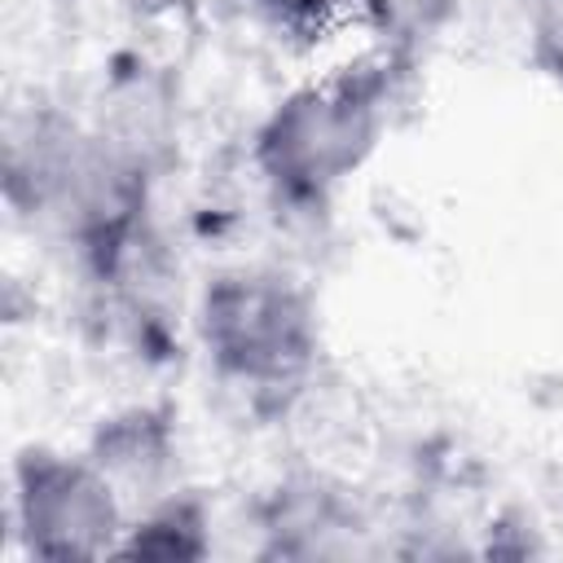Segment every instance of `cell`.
I'll return each mask as SVG.
<instances>
[{
  "mask_svg": "<svg viewBox=\"0 0 563 563\" xmlns=\"http://www.w3.org/2000/svg\"><path fill=\"white\" fill-rule=\"evenodd\" d=\"M202 343L211 365L255 391L295 383L317 352L308 290L273 268H238L202 295Z\"/></svg>",
  "mask_w": 563,
  "mask_h": 563,
  "instance_id": "cell-2",
  "label": "cell"
},
{
  "mask_svg": "<svg viewBox=\"0 0 563 563\" xmlns=\"http://www.w3.org/2000/svg\"><path fill=\"white\" fill-rule=\"evenodd\" d=\"M532 53L563 84V0H537V9H532Z\"/></svg>",
  "mask_w": 563,
  "mask_h": 563,
  "instance_id": "cell-5",
  "label": "cell"
},
{
  "mask_svg": "<svg viewBox=\"0 0 563 563\" xmlns=\"http://www.w3.org/2000/svg\"><path fill=\"white\" fill-rule=\"evenodd\" d=\"M260 9H268L277 22H312L325 9H334L339 0H255Z\"/></svg>",
  "mask_w": 563,
  "mask_h": 563,
  "instance_id": "cell-6",
  "label": "cell"
},
{
  "mask_svg": "<svg viewBox=\"0 0 563 563\" xmlns=\"http://www.w3.org/2000/svg\"><path fill=\"white\" fill-rule=\"evenodd\" d=\"M18 523L44 559H92L114 550L119 501L97 462L26 449L13 471Z\"/></svg>",
  "mask_w": 563,
  "mask_h": 563,
  "instance_id": "cell-3",
  "label": "cell"
},
{
  "mask_svg": "<svg viewBox=\"0 0 563 563\" xmlns=\"http://www.w3.org/2000/svg\"><path fill=\"white\" fill-rule=\"evenodd\" d=\"M387 66H356L295 88L264 119L255 163L264 180L299 202L325 198L374 154L387 114Z\"/></svg>",
  "mask_w": 563,
  "mask_h": 563,
  "instance_id": "cell-1",
  "label": "cell"
},
{
  "mask_svg": "<svg viewBox=\"0 0 563 563\" xmlns=\"http://www.w3.org/2000/svg\"><path fill=\"white\" fill-rule=\"evenodd\" d=\"M123 554H163V559H194L202 554V515L185 501L163 506L154 519L136 523V537L119 545Z\"/></svg>",
  "mask_w": 563,
  "mask_h": 563,
  "instance_id": "cell-4",
  "label": "cell"
}]
</instances>
